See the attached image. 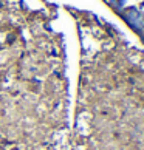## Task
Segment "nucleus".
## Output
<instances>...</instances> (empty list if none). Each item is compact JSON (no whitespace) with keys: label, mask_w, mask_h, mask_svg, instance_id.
<instances>
[{"label":"nucleus","mask_w":144,"mask_h":150,"mask_svg":"<svg viewBox=\"0 0 144 150\" xmlns=\"http://www.w3.org/2000/svg\"><path fill=\"white\" fill-rule=\"evenodd\" d=\"M127 20H129V23L133 26L135 30H141L144 26V22H143V17L140 16V13L135 9H130L129 14H127Z\"/></svg>","instance_id":"nucleus-1"}]
</instances>
